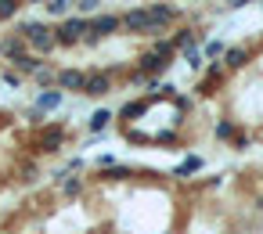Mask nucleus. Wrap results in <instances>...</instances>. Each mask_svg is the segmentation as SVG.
<instances>
[{"mask_svg": "<svg viewBox=\"0 0 263 234\" xmlns=\"http://www.w3.org/2000/svg\"><path fill=\"white\" fill-rule=\"evenodd\" d=\"M51 108H62V90H40L36 101H33V112H51Z\"/></svg>", "mask_w": 263, "mask_h": 234, "instance_id": "nucleus-13", "label": "nucleus"}, {"mask_svg": "<svg viewBox=\"0 0 263 234\" xmlns=\"http://www.w3.org/2000/svg\"><path fill=\"white\" fill-rule=\"evenodd\" d=\"M184 58H187V65H195V69H198V65H202V51H198V47H195V51H187V54H184Z\"/></svg>", "mask_w": 263, "mask_h": 234, "instance_id": "nucleus-28", "label": "nucleus"}, {"mask_svg": "<svg viewBox=\"0 0 263 234\" xmlns=\"http://www.w3.org/2000/svg\"><path fill=\"white\" fill-rule=\"evenodd\" d=\"M223 51H227V47H223L220 40H209V44H202V54H205V58H223Z\"/></svg>", "mask_w": 263, "mask_h": 234, "instance_id": "nucleus-24", "label": "nucleus"}, {"mask_svg": "<svg viewBox=\"0 0 263 234\" xmlns=\"http://www.w3.org/2000/svg\"><path fill=\"white\" fill-rule=\"evenodd\" d=\"M231 8H245V4H252V0H227Z\"/></svg>", "mask_w": 263, "mask_h": 234, "instance_id": "nucleus-29", "label": "nucleus"}, {"mask_svg": "<svg viewBox=\"0 0 263 234\" xmlns=\"http://www.w3.org/2000/svg\"><path fill=\"white\" fill-rule=\"evenodd\" d=\"M170 40H173V51H184L187 54V51L198 47V29H177Z\"/></svg>", "mask_w": 263, "mask_h": 234, "instance_id": "nucleus-10", "label": "nucleus"}, {"mask_svg": "<svg viewBox=\"0 0 263 234\" xmlns=\"http://www.w3.org/2000/svg\"><path fill=\"white\" fill-rule=\"evenodd\" d=\"M223 76H227L223 62H209V65H205V80L198 83V90H202V94H209V90H213V87H216V83H220Z\"/></svg>", "mask_w": 263, "mask_h": 234, "instance_id": "nucleus-12", "label": "nucleus"}, {"mask_svg": "<svg viewBox=\"0 0 263 234\" xmlns=\"http://www.w3.org/2000/svg\"><path fill=\"white\" fill-rule=\"evenodd\" d=\"M144 54H155V58H166V62H170L177 51H173V40H162V36H159V40H152V44H148V51H144Z\"/></svg>", "mask_w": 263, "mask_h": 234, "instance_id": "nucleus-17", "label": "nucleus"}, {"mask_svg": "<svg viewBox=\"0 0 263 234\" xmlns=\"http://www.w3.org/2000/svg\"><path fill=\"white\" fill-rule=\"evenodd\" d=\"M18 8H22V0H0V22L15 18V15H18Z\"/></svg>", "mask_w": 263, "mask_h": 234, "instance_id": "nucleus-21", "label": "nucleus"}, {"mask_svg": "<svg viewBox=\"0 0 263 234\" xmlns=\"http://www.w3.org/2000/svg\"><path fill=\"white\" fill-rule=\"evenodd\" d=\"M76 8H80V18H87V15H94L101 8V0H76Z\"/></svg>", "mask_w": 263, "mask_h": 234, "instance_id": "nucleus-26", "label": "nucleus"}, {"mask_svg": "<svg viewBox=\"0 0 263 234\" xmlns=\"http://www.w3.org/2000/svg\"><path fill=\"white\" fill-rule=\"evenodd\" d=\"M166 65H170L166 58H155V54H141V62H137V72L152 80V76H159V72H166Z\"/></svg>", "mask_w": 263, "mask_h": 234, "instance_id": "nucleus-11", "label": "nucleus"}, {"mask_svg": "<svg viewBox=\"0 0 263 234\" xmlns=\"http://www.w3.org/2000/svg\"><path fill=\"white\" fill-rule=\"evenodd\" d=\"M47 11H51L54 18H65V15L72 11V0H47Z\"/></svg>", "mask_w": 263, "mask_h": 234, "instance_id": "nucleus-20", "label": "nucleus"}, {"mask_svg": "<svg viewBox=\"0 0 263 234\" xmlns=\"http://www.w3.org/2000/svg\"><path fill=\"white\" fill-rule=\"evenodd\" d=\"M65 141H69V130H65V123H44L40 130H33V151H40V155H51V151H58Z\"/></svg>", "mask_w": 263, "mask_h": 234, "instance_id": "nucleus-3", "label": "nucleus"}, {"mask_svg": "<svg viewBox=\"0 0 263 234\" xmlns=\"http://www.w3.org/2000/svg\"><path fill=\"white\" fill-rule=\"evenodd\" d=\"M83 80H87L83 69H58V76H54V83H58L62 94L65 90H83Z\"/></svg>", "mask_w": 263, "mask_h": 234, "instance_id": "nucleus-8", "label": "nucleus"}, {"mask_svg": "<svg viewBox=\"0 0 263 234\" xmlns=\"http://www.w3.org/2000/svg\"><path fill=\"white\" fill-rule=\"evenodd\" d=\"M234 133H238V126H234L231 119H220V123H216V137H220V141H234Z\"/></svg>", "mask_w": 263, "mask_h": 234, "instance_id": "nucleus-22", "label": "nucleus"}, {"mask_svg": "<svg viewBox=\"0 0 263 234\" xmlns=\"http://www.w3.org/2000/svg\"><path fill=\"white\" fill-rule=\"evenodd\" d=\"M54 40H58L62 47H72V44L87 40V18H80V15H69V18H62V26L54 29Z\"/></svg>", "mask_w": 263, "mask_h": 234, "instance_id": "nucleus-5", "label": "nucleus"}, {"mask_svg": "<svg viewBox=\"0 0 263 234\" xmlns=\"http://www.w3.org/2000/svg\"><path fill=\"white\" fill-rule=\"evenodd\" d=\"M148 11H152V18H159L166 29L180 18V8H177V4H148Z\"/></svg>", "mask_w": 263, "mask_h": 234, "instance_id": "nucleus-9", "label": "nucleus"}, {"mask_svg": "<svg viewBox=\"0 0 263 234\" xmlns=\"http://www.w3.org/2000/svg\"><path fill=\"white\" fill-rule=\"evenodd\" d=\"M22 40H26V47H29V54H51L54 47H58V40H54V29L51 26H44V22H18V29H15Z\"/></svg>", "mask_w": 263, "mask_h": 234, "instance_id": "nucleus-1", "label": "nucleus"}, {"mask_svg": "<svg viewBox=\"0 0 263 234\" xmlns=\"http://www.w3.org/2000/svg\"><path fill=\"white\" fill-rule=\"evenodd\" d=\"M108 90H112V76H108L105 69H90L87 80H83V90H80V94H87V98H105Z\"/></svg>", "mask_w": 263, "mask_h": 234, "instance_id": "nucleus-6", "label": "nucleus"}, {"mask_svg": "<svg viewBox=\"0 0 263 234\" xmlns=\"http://www.w3.org/2000/svg\"><path fill=\"white\" fill-rule=\"evenodd\" d=\"M40 65H44V62H40V58H36V54H29V51H26V54H18V58H15V69H18V76H33V72H36V69H40Z\"/></svg>", "mask_w": 263, "mask_h": 234, "instance_id": "nucleus-16", "label": "nucleus"}, {"mask_svg": "<svg viewBox=\"0 0 263 234\" xmlns=\"http://www.w3.org/2000/svg\"><path fill=\"white\" fill-rule=\"evenodd\" d=\"M29 4H44V0H29Z\"/></svg>", "mask_w": 263, "mask_h": 234, "instance_id": "nucleus-30", "label": "nucleus"}, {"mask_svg": "<svg viewBox=\"0 0 263 234\" xmlns=\"http://www.w3.org/2000/svg\"><path fill=\"white\" fill-rule=\"evenodd\" d=\"M245 65H249V51L245 47H227L223 51V69L234 72V69H245Z\"/></svg>", "mask_w": 263, "mask_h": 234, "instance_id": "nucleus-15", "label": "nucleus"}, {"mask_svg": "<svg viewBox=\"0 0 263 234\" xmlns=\"http://www.w3.org/2000/svg\"><path fill=\"white\" fill-rule=\"evenodd\" d=\"M119 29H123V18L119 15H90L87 18V44H98V40L119 33Z\"/></svg>", "mask_w": 263, "mask_h": 234, "instance_id": "nucleus-4", "label": "nucleus"}, {"mask_svg": "<svg viewBox=\"0 0 263 234\" xmlns=\"http://www.w3.org/2000/svg\"><path fill=\"white\" fill-rule=\"evenodd\" d=\"M148 105H152V98H137V101L123 105V108H119V123H134L137 115H144V112H148Z\"/></svg>", "mask_w": 263, "mask_h": 234, "instance_id": "nucleus-14", "label": "nucleus"}, {"mask_svg": "<svg viewBox=\"0 0 263 234\" xmlns=\"http://www.w3.org/2000/svg\"><path fill=\"white\" fill-rule=\"evenodd\" d=\"M195 169H202V159H198V155L184 159V162L177 166V173H173V177H187V173H195Z\"/></svg>", "mask_w": 263, "mask_h": 234, "instance_id": "nucleus-23", "label": "nucleus"}, {"mask_svg": "<svg viewBox=\"0 0 263 234\" xmlns=\"http://www.w3.org/2000/svg\"><path fill=\"white\" fill-rule=\"evenodd\" d=\"M0 80H4L8 87H18V83H22V76H18V72H11V69H0Z\"/></svg>", "mask_w": 263, "mask_h": 234, "instance_id": "nucleus-27", "label": "nucleus"}, {"mask_svg": "<svg viewBox=\"0 0 263 234\" xmlns=\"http://www.w3.org/2000/svg\"><path fill=\"white\" fill-rule=\"evenodd\" d=\"M58 191H62L65 198L80 194V191H83V177H69V173H62V180H58Z\"/></svg>", "mask_w": 263, "mask_h": 234, "instance_id": "nucleus-18", "label": "nucleus"}, {"mask_svg": "<svg viewBox=\"0 0 263 234\" xmlns=\"http://www.w3.org/2000/svg\"><path fill=\"white\" fill-rule=\"evenodd\" d=\"M119 18H123V29L134 33V36H152V40H159V33H166V26H162L159 18H152L148 8H134V11L119 15Z\"/></svg>", "mask_w": 263, "mask_h": 234, "instance_id": "nucleus-2", "label": "nucleus"}, {"mask_svg": "<svg viewBox=\"0 0 263 234\" xmlns=\"http://www.w3.org/2000/svg\"><path fill=\"white\" fill-rule=\"evenodd\" d=\"M54 76H58V69H51V65H40V69L33 72V80H36V83H51Z\"/></svg>", "mask_w": 263, "mask_h": 234, "instance_id": "nucleus-25", "label": "nucleus"}, {"mask_svg": "<svg viewBox=\"0 0 263 234\" xmlns=\"http://www.w3.org/2000/svg\"><path fill=\"white\" fill-rule=\"evenodd\" d=\"M108 123H112V112H105V108H98V112H94V115L87 119V130H90V133H101V130H105Z\"/></svg>", "mask_w": 263, "mask_h": 234, "instance_id": "nucleus-19", "label": "nucleus"}, {"mask_svg": "<svg viewBox=\"0 0 263 234\" xmlns=\"http://www.w3.org/2000/svg\"><path fill=\"white\" fill-rule=\"evenodd\" d=\"M29 47H26V40L18 36V33H4V36H0V58H4V62H15L18 54H26Z\"/></svg>", "mask_w": 263, "mask_h": 234, "instance_id": "nucleus-7", "label": "nucleus"}]
</instances>
